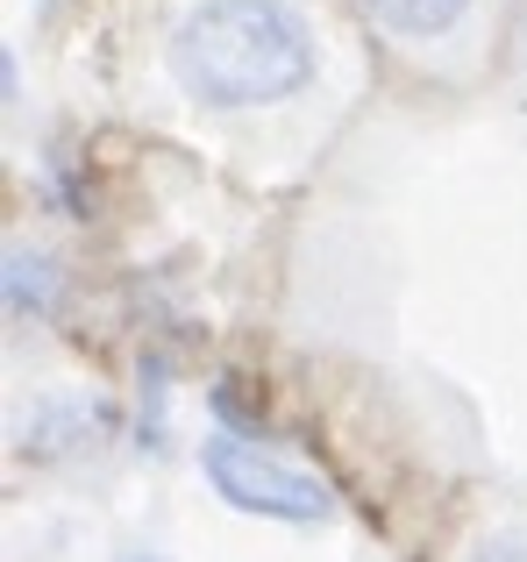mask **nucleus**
<instances>
[{
	"instance_id": "f257e3e1",
	"label": "nucleus",
	"mask_w": 527,
	"mask_h": 562,
	"mask_svg": "<svg viewBox=\"0 0 527 562\" xmlns=\"http://www.w3.org/2000/svg\"><path fill=\"white\" fill-rule=\"evenodd\" d=\"M171 79L200 108H271L314 79V29L292 0H200L171 29Z\"/></svg>"
},
{
	"instance_id": "423d86ee",
	"label": "nucleus",
	"mask_w": 527,
	"mask_h": 562,
	"mask_svg": "<svg viewBox=\"0 0 527 562\" xmlns=\"http://www.w3.org/2000/svg\"><path fill=\"white\" fill-rule=\"evenodd\" d=\"M208 406H214V427H222V435H236V441H271V427H264V413L250 406V398L236 392V384H208Z\"/></svg>"
},
{
	"instance_id": "6e6552de",
	"label": "nucleus",
	"mask_w": 527,
	"mask_h": 562,
	"mask_svg": "<svg viewBox=\"0 0 527 562\" xmlns=\"http://www.w3.org/2000/svg\"><path fill=\"white\" fill-rule=\"evenodd\" d=\"M150 562H157V555H150Z\"/></svg>"
},
{
	"instance_id": "39448f33",
	"label": "nucleus",
	"mask_w": 527,
	"mask_h": 562,
	"mask_svg": "<svg viewBox=\"0 0 527 562\" xmlns=\"http://www.w3.org/2000/svg\"><path fill=\"white\" fill-rule=\"evenodd\" d=\"M363 14H371L385 36L435 43V36H449V29L471 14V0H363Z\"/></svg>"
},
{
	"instance_id": "20e7f679",
	"label": "nucleus",
	"mask_w": 527,
	"mask_h": 562,
	"mask_svg": "<svg viewBox=\"0 0 527 562\" xmlns=\"http://www.w3.org/2000/svg\"><path fill=\"white\" fill-rule=\"evenodd\" d=\"M8 271H0V300H8V321H51L57 314V263L29 243H8Z\"/></svg>"
},
{
	"instance_id": "7ed1b4c3",
	"label": "nucleus",
	"mask_w": 527,
	"mask_h": 562,
	"mask_svg": "<svg viewBox=\"0 0 527 562\" xmlns=\"http://www.w3.org/2000/svg\"><path fill=\"white\" fill-rule=\"evenodd\" d=\"M108 427H114L108 398H36V413L22 420V441H14V449H22L29 463H57V456H71L79 441H100Z\"/></svg>"
},
{
	"instance_id": "f03ea898",
	"label": "nucleus",
	"mask_w": 527,
	"mask_h": 562,
	"mask_svg": "<svg viewBox=\"0 0 527 562\" xmlns=\"http://www.w3.org/2000/svg\"><path fill=\"white\" fill-rule=\"evenodd\" d=\"M200 477L214 484V498L236 513H250V520H278V527H314L335 513V492L314 477V470L300 463H278L271 449H257V441H236L214 427L208 441H200Z\"/></svg>"
},
{
	"instance_id": "0eeeda50",
	"label": "nucleus",
	"mask_w": 527,
	"mask_h": 562,
	"mask_svg": "<svg viewBox=\"0 0 527 562\" xmlns=\"http://www.w3.org/2000/svg\"><path fill=\"white\" fill-rule=\"evenodd\" d=\"M471 562H527V535H485L471 549Z\"/></svg>"
}]
</instances>
